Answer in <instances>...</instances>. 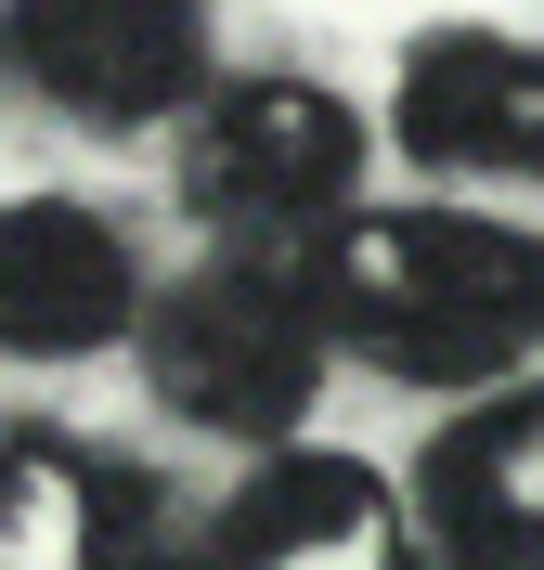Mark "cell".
I'll use <instances>...</instances> for the list:
<instances>
[{"instance_id":"cell-1","label":"cell","mask_w":544,"mask_h":570,"mask_svg":"<svg viewBox=\"0 0 544 570\" xmlns=\"http://www.w3.org/2000/svg\"><path fill=\"white\" fill-rule=\"evenodd\" d=\"M325 324L363 337L376 363H518L544 351V247L467 208H350L311 247Z\"/></svg>"},{"instance_id":"cell-2","label":"cell","mask_w":544,"mask_h":570,"mask_svg":"<svg viewBox=\"0 0 544 570\" xmlns=\"http://www.w3.org/2000/svg\"><path fill=\"white\" fill-rule=\"evenodd\" d=\"M325 285L311 259H208V273H181L144 324V376L181 428H220V441H286L325 390Z\"/></svg>"},{"instance_id":"cell-3","label":"cell","mask_w":544,"mask_h":570,"mask_svg":"<svg viewBox=\"0 0 544 570\" xmlns=\"http://www.w3.org/2000/svg\"><path fill=\"white\" fill-rule=\"evenodd\" d=\"M181 195L234 247L311 259L363 208V117L337 91H311V78H234L181 142Z\"/></svg>"},{"instance_id":"cell-4","label":"cell","mask_w":544,"mask_h":570,"mask_svg":"<svg viewBox=\"0 0 544 570\" xmlns=\"http://www.w3.org/2000/svg\"><path fill=\"white\" fill-rule=\"evenodd\" d=\"M13 66L66 117H169L208 66V0H13Z\"/></svg>"},{"instance_id":"cell-5","label":"cell","mask_w":544,"mask_h":570,"mask_svg":"<svg viewBox=\"0 0 544 570\" xmlns=\"http://www.w3.org/2000/svg\"><path fill=\"white\" fill-rule=\"evenodd\" d=\"M130 312H144V273L117 247V220L66 208V195H27V208L0 220V337L27 363L105 351Z\"/></svg>"},{"instance_id":"cell-6","label":"cell","mask_w":544,"mask_h":570,"mask_svg":"<svg viewBox=\"0 0 544 570\" xmlns=\"http://www.w3.org/2000/svg\"><path fill=\"white\" fill-rule=\"evenodd\" d=\"M389 130L428 156V169H467V181H506V169H544V52L518 39H428L402 66V105Z\"/></svg>"},{"instance_id":"cell-7","label":"cell","mask_w":544,"mask_h":570,"mask_svg":"<svg viewBox=\"0 0 544 570\" xmlns=\"http://www.w3.org/2000/svg\"><path fill=\"white\" fill-rule=\"evenodd\" d=\"M415 505L454 570H544V402H493L441 428L415 466Z\"/></svg>"},{"instance_id":"cell-8","label":"cell","mask_w":544,"mask_h":570,"mask_svg":"<svg viewBox=\"0 0 544 570\" xmlns=\"http://www.w3.org/2000/svg\"><path fill=\"white\" fill-rule=\"evenodd\" d=\"M220 570H415L389 493L337 454H273L220 519Z\"/></svg>"},{"instance_id":"cell-9","label":"cell","mask_w":544,"mask_h":570,"mask_svg":"<svg viewBox=\"0 0 544 570\" xmlns=\"http://www.w3.org/2000/svg\"><path fill=\"white\" fill-rule=\"evenodd\" d=\"M0 570H117L105 480H91V454L52 441V428H27L13 466H0Z\"/></svg>"},{"instance_id":"cell-10","label":"cell","mask_w":544,"mask_h":570,"mask_svg":"<svg viewBox=\"0 0 544 570\" xmlns=\"http://www.w3.org/2000/svg\"><path fill=\"white\" fill-rule=\"evenodd\" d=\"M117 570H208V558H117Z\"/></svg>"}]
</instances>
